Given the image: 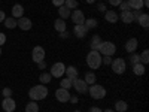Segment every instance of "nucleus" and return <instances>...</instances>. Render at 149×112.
<instances>
[{
    "instance_id": "obj_1",
    "label": "nucleus",
    "mask_w": 149,
    "mask_h": 112,
    "mask_svg": "<svg viewBox=\"0 0 149 112\" xmlns=\"http://www.w3.org/2000/svg\"><path fill=\"white\" fill-rule=\"evenodd\" d=\"M29 96H30L31 100H34V102L43 100V99H46V96H48V88H46V85L39 84V85L31 87V88L29 90Z\"/></svg>"
},
{
    "instance_id": "obj_2",
    "label": "nucleus",
    "mask_w": 149,
    "mask_h": 112,
    "mask_svg": "<svg viewBox=\"0 0 149 112\" xmlns=\"http://www.w3.org/2000/svg\"><path fill=\"white\" fill-rule=\"evenodd\" d=\"M86 64L90 69L95 70L102 66V54L98 51H90L86 54Z\"/></svg>"
},
{
    "instance_id": "obj_3",
    "label": "nucleus",
    "mask_w": 149,
    "mask_h": 112,
    "mask_svg": "<svg viewBox=\"0 0 149 112\" xmlns=\"http://www.w3.org/2000/svg\"><path fill=\"white\" fill-rule=\"evenodd\" d=\"M88 93L90 96L94 99V100H102V99L106 97V88L100 84H93L88 87Z\"/></svg>"
},
{
    "instance_id": "obj_4",
    "label": "nucleus",
    "mask_w": 149,
    "mask_h": 112,
    "mask_svg": "<svg viewBox=\"0 0 149 112\" xmlns=\"http://www.w3.org/2000/svg\"><path fill=\"white\" fill-rule=\"evenodd\" d=\"M98 52L102 55H107V57H112L115 52H116V45L110 41H103L102 42V46L98 49Z\"/></svg>"
},
{
    "instance_id": "obj_5",
    "label": "nucleus",
    "mask_w": 149,
    "mask_h": 112,
    "mask_svg": "<svg viewBox=\"0 0 149 112\" xmlns=\"http://www.w3.org/2000/svg\"><path fill=\"white\" fill-rule=\"evenodd\" d=\"M110 67L113 70V73L116 75H122L127 69V63L124 58H112V63H110Z\"/></svg>"
},
{
    "instance_id": "obj_6",
    "label": "nucleus",
    "mask_w": 149,
    "mask_h": 112,
    "mask_svg": "<svg viewBox=\"0 0 149 112\" xmlns=\"http://www.w3.org/2000/svg\"><path fill=\"white\" fill-rule=\"evenodd\" d=\"M72 87L74 90H76L79 94H85V93H88V84H86L84 79H81V78H76V79H73L72 81Z\"/></svg>"
},
{
    "instance_id": "obj_7",
    "label": "nucleus",
    "mask_w": 149,
    "mask_h": 112,
    "mask_svg": "<svg viewBox=\"0 0 149 112\" xmlns=\"http://www.w3.org/2000/svg\"><path fill=\"white\" fill-rule=\"evenodd\" d=\"M66 72V64L64 63H61V61H58V63H54L52 67H51V76L52 78H61L64 75Z\"/></svg>"
},
{
    "instance_id": "obj_8",
    "label": "nucleus",
    "mask_w": 149,
    "mask_h": 112,
    "mask_svg": "<svg viewBox=\"0 0 149 112\" xmlns=\"http://www.w3.org/2000/svg\"><path fill=\"white\" fill-rule=\"evenodd\" d=\"M31 58L33 61L37 64V63H40V61L45 60V48L40 46V45H37L33 48V51H31Z\"/></svg>"
},
{
    "instance_id": "obj_9",
    "label": "nucleus",
    "mask_w": 149,
    "mask_h": 112,
    "mask_svg": "<svg viewBox=\"0 0 149 112\" xmlns=\"http://www.w3.org/2000/svg\"><path fill=\"white\" fill-rule=\"evenodd\" d=\"M70 18H72V21H73L74 26L85 22V15H84V12H82L81 9H73V10L70 12Z\"/></svg>"
},
{
    "instance_id": "obj_10",
    "label": "nucleus",
    "mask_w": 149,
    "mask_h": 112,
    "mask_svg": "<svg viewBox=\"0 0 149 112\" xmlns=\"http://www.w3.org/2000/svg\"><path fill=\"white\" fill-rule=\"evenodd\" d=\"M17 27H19V29L24 30V32H29V30L33 27V22H31V20L27 18V17H21V18L17 20Z\"/></svg>"
},
{
    "instance_id": "obj_11",
    "label": "nucleus",
    "mask_w": 149,
    "mask_h": 112,
    "mask_svg": "<svg viewBox=\"0 0 149 112\" xmlns=\"http://www.w3.org/2000/svg\"><path fill=\"white\" fill-rule=\"evenodd\" d=\"M17 108V102L14 100L12 97H5L3 102H2V109L5 112H14Z\"/></svg>"
},
{
    "instance_id": "obj_12",
    "label": "nucleus",
    "mask_w": 149,
    "mask_h": 112,
    "mask_svg": "<svg viewBox=\"0 0 149 112\" xmlns=\"http://www.w3.org/2000/svg\"><path fill=\"white\" fill-rule=\"evenodd\" d=\"M55 99H57L58 102H61V103H67V102H69V99H70V93H69V90L58 88V90L55 91Z\"/></svg>"
},
{
    "instance_id": "obj_13",
    "label": "nucleus",
    "mask_w": 149,
    "mask_h": 112,
    "mask_svg": "<svg viewBox=\"0 0 149 112\" xmlns=\"http://www.w3.org/2000/svg\"><path fill=\"white\" fill-rule=\"evenodd\" d=\"M88 29L85 27V24H78V26H74L73 27V33H74V36L78 37V39H84V37L88 34Z\"/></svg>"
},
{
    "instance_id": "obj_14",
    "label": "nucleus",
    "mask_w": 149,
    "mask_h": 112,
    "mask_svg": "<svg viewBox=\"0 0 149 112\" xmlns=\"http://www.w3.org/2000/svg\"><path fill=\"white\" fill-rule=\"evenodd\" d=\"M137 46H139V41L136 39V37H130V39L125 42V51H127L128 54L136 52V49H137Z\"/></svg>"
},
{
    "instance_id": "obj_15",
    "label": "nucleus",
    "mask_w": 149,
    "mask_h": 112,
    "mask_svg": "<svg viewBox=\"0 0 149 112\" xmlns=\"http://www.w3.org/2000/svg\"><path fill=\"white\" fill-rule=\"evenodd\" d=\"M104 18H106V21H107V22H110V24H115V22H118L119 15L116 14V10H112V9H109V10H106V12H104Z\"/></svg>"
},
{
    "instance_id": "obj_16",
    "label": "nucleus",
    "mask_w": 149,
    "mask_h": 112,
    "mask_svg": "<svg viewBox=\"0 0 149 112\" xmlns=\"http://www.w3.org/2000/svg\"><path fill=\"white\" fill-rule=\"evenodd\" d=\"M64 75H67V78H69L70 81H73V79L79 78V70L74 67V66H66V72H64Z\"/></svg>"
},
{
    "instance_id": "obj_17",
    "label": "nucleus",
    "mask_w": 149,
    "mask_h": 112,
    "mask_svg": "<svg viewBox=\"0 0 149 112\" xmlns=\"http://www.w3.org/2000/svg\"><path fill=\"white\" fill-rule=\"evenodd\" d=\"M119 20L125 24H131L134 22V18H133V12L131 10H122L119 14Z\"/></svg>"
},
{
    "instance_id": "obj_18",
    "label": "nucleus",
    "mask_w": 149,
    "mask_h": 112,
    "mask_svg": "<svg viewBox=\"0 0 149 112\" xmlns=\"http://www.w3.org/2000/svg\"><path fill=\"white\" fill-rule=\"evenodd\" d=\"M102 37L98 36V34H94L93 36V39H91V42H90V48H91V51H98L100 49V46H102Z\"/></svg>"
},
{
    "instance_id": "obj_19",
    "label": "nucleus",
    "mask_w": 149,
    "mask_h": 112,
    "mask_svg": "<svg viewBox=\"0 0 149 112\" xmlns=\"http://www.w3.org/2000/svg\"><path fill=\"white\" fill-rule=\"evenodd\" d=\"M12 17H14L15 20H18V18L24 17V8H22V5L17 3V5L12 6Z\"/></svg>"
},
{
    "instance_id": "obj_20",
    "label": "nucleus",
    "mask_w": 149,
    "mask_h": 112,
    "mask_svg": "<svg viewBox=\"0 0 149 112\" xmlns=\"http://www.w3.org/2000/svg\"><path fill=\"white\" fill-rule=\"evenodd\" d=\"M54 29H55L58 33H63V32H66V29H67V24H66L64 20L57 18V20L54 21Z\"/></svg>"
},
{
    "instance_id": "obj_21",
    "label": "nucleus",
    "mask_w": 149,
    "mask_h": 112,
    "mask_svg": "<svg viewBox=\"0 0 149 112\" xmlns=\"http://www.w3.org/2000/svg\"><path fill=\"white\" fill-rule=\"evenodd\" d=\"M113 111L115 112H125V111H128V103L125 100H116L115 106H113Z\"/></svg>"
},
{
    "instance_id": "obj_22",
    "label": "nucleus",
    "mask_w": 149,
    "mask_h": 112,
    "mask_svg": "<svg viewBox=\"0 0 149 112\" xmlns=\"http://www.w3.org/2000/svg\"><path fill=\"white\" fill-rule=\"evenodd\" d=\"M145 72H146V67H145V64L140 63V61L133 64V73L136 75V76H142V75H145Z\"/></svg>"
},
{
    "instance_id": "obj_23",
    "label": "nucleus",
    "mask_w": 149,
    "mask_h": 112,
    "mask_svg": "<svg viewBox=\"0 0 149 112\" xmlns=\"http://www.w3.org/2000/svg\"><path fill=\"white\" fill-rule=\"evenodd\" d=\"M70 12H72V10H70V9H67L64 5L58 8V15H60V18H61V20H67V18L70 17Z\"/></svg>"
},
{
    "instance_id": "obj_24",
    "label": "nucleus",
    "mask_w": 149,
    "mask_h": 112,
    "mask_svg": "<svg viewBox=\"0 0 149 112\" xmlns=\"http://www.w3.org/2000/svg\"><path fill=\"white\" fill-rule=\"evenodd\" d=\"M84 81H85L86 84H88V85L95 84V81H97L95 73H94V72H86V73H85V78H84Z\"/></svg>"
},
{
    "instance_id": "obj_25",
    "label": "nucleus",
    "mask_w": 149,
    "mask_h": 112,
    "mask_svg": "<svg viewBox=\"0 0 149 112\" xmlns=\"http://www.w3.org/2000/svg\"><path fill=\"white\" fill-rule=\"evenodd\" d=\"M137 22L140 24L142 27H145V29H148L149 27V15L146 14V12H143V14L139 17V20H137Z\"/></svg>"
},
{
    "instance_id": "obj_26",
    "label": "nucleus",
    "mask_w": 149,
    "mask_h": 112,
    "mask_svg": "<svg viewBox=\"0 0 149 112\" xmlns=\"http://www.w3.org/2000/svg\"><path fill=\"white\" fill-rule=\"evenodd\" d=\"M128 5H130V9H142L143 8V0H127Z\"/></svg>"
},
{
    "instance_id": "obj_27",
    "label": "nucleus",
    "mask_w": 149,
    "mask_h": 112,
    "mask_svg": "<svg viewBox=\"0 0 149 112\" xmlns=\"http://www.w3.org/2000/svg\"><path fill=\"white\" fill-rule=\"evenodd\" d=\"M3 24H5L6 29H15L17 27V20L14 17H9V18H5Z\"/></svg>"
},
{
    "instance_id": "obj_28",
    "label": "nucleus",
    "mask_w": 149,
    "mask_h": 112,
    "mask_svg": "<svg viewBox=\"0 0 149 112\" xmlns=\"http://www.w3.org/2000/svg\"><path fill=\"white\" fill-rule=\"evenodd\" d=\"M84 24H85V27L88 29V30H93V29H95L98 26V21L95 18H88V20H85Z\"/></svg>"
},
{
    "instance_id": "obj_29",
    "label": "nucleus",
    "mask_w": 149,
    "mask_h": 112,
    "mask_svg": "<svg viewBox=\"0 0 149 112\" xmlns=\"http://www.w3.org/2000/svg\"><path fill=\"white\" fill-rule=\"evenodd\" d=\"M26 112H39V105H37V102L31 100L26 105Z\"/></svg>"
},
{
    "instance_id": "obj_30",
    "label": "nucleus",
    "mask_w": 149,
    "mask_h": 112,
    "mask_svg": "<svg viewBox=\"0 0 149 112\" xmlns=\"http://www.w3.org/2000/svg\"><path fill=\"white\" fill-rule=\"evenodd\" d=\"M51 79H52V76H51V73H48V72H43L40 76H39V81H40V84H43V85L49 84V82H51Z\"/></svg>"
},
{
    "instance_id": "obj_31",
    "label": "nucleus",
    "mask_w": 149,
    "mask_h": 112,
    "mask_svg": "<svg viewBox=\"0 0 149 112\" xmlns=\"http://www.w3.org/2000/svg\"><path fill=\"white\" fill-rule=\"evenodd\" d=\"M60 88H64V90H69L70 91V88H72V81L69 79V78H63L60 81Z\"/></svg>"
},
{
    "instance_id": "obj_32",
    "label": "nucleus",
    "mask_w": 149,
    "mask_h": 112,
    "mask_svg": "<svg viewBox=\"0 0 149 112\" xmlns=\"http://www.w3.org/2000/svg\"><path fill=\"white\" fill-rule=\"evenodd\" d=\"M78 0H66L64 2V6L67 8V9H70V10H73V9H76L78 8Z\"/></svg>"
},
{
    "instance_id": "obj_33",
    "label": "nucleus",
    "mask_w": 149,
    "mask_h": 112,
    "mask_svg": "<svg viewBox=\"0 0 149 112\" xmlns=\"http://www.w3.org/2000/svg\"><path fill=\"white\" fill-rule=\"evenodd\" d=\"M128 60H130V63L133 66V64H136V63H139V61H140V55L136 54V52H131V55L128 57Z\"/></svg>"
},
{
    "instance_id": "obj_34",
    "label": "nucleus",
    "mask_w": 149,
    "mask_h": 112,
    "mask_svg": "<svg viewBox=\"0 0 149 112\" xmlns=\"http://www.w3.org/2000/svg\"><path fill=\"white\" fill-rule=\"evenodd\" d=\"M148 61H149V51L145 49V51L142 52V55H140V63L142 64H148Z\"/></svg>"
},
{
    "instance_id": "obj_35",
    "label": "nucleus",
    "mask_w": 149,
    "mask_h": 112,
    "mask_svg": "<svg viewBox=\"0 0 149 112\" xmlns=\"http://www.w3.org/2000/svg\"><path fill=\"white\" fill-rule=\"evenodd\" d=\"M119 10L122 12V10H130V5H128V2H127V0H122V2L119 3Z\"/></svg>"
},
{
    "instance_id": "obj_36",
    "label": "nucleus",
    "mask_w": 149,
    "mask_h": 112,
    "mask_svg": "<svg viewBox=\"0 0 149 112\" xmlns=\"http://www.w3.org/2000/svg\"><path fill=\"white\" fill-rule=\"evenodd\" d=\"M2 94H3V97H12V90L9 88V87H5V88L2 90Z\"/></svg>"
},
{
    "instance_id": "obj_37",
    "label": "nucleus",
    "mask_w": 149,
    "mask_h": 112,
    "mask_svg": "<svg viewBox=\"0 0 149 112\" xmlns=\"http://www.w3.org/2000/svg\"><path fill=\"white\" fill-rule=\"evenodd\" d=\"M97 10H98V12H103V14H104V12L107 10V8H106L104 2H100V3H97Z\"/></svg>"
},
{
    "instance_id": "obj_38",
    "label": "nucleus",
    "mask_w": 149,
    "mask_h": 112,
    "mask_svg": "<svg viewBox=\"0 0 149 112\" xmlns=\"http://www.w3.org/2000/svg\"><path fill=\"white\" fill-rule=\"evenodd\" d=\"M131 12H133V18H134V21H137V20H139V17L143 14L142 9H136V10H131Z\"/></svg>"
},
{
    "instance_id": "obj_39",
    "label": "nucleus",
    "mask_w": 149,
    "mask_h": 112,
    "mask_svg": "<svg viewBox=\"0 0 149 112\" xmlns=\"http://www.w3.org/2000/svg\"><path fill=\"white\" fill-rule=\"evenodd\" d=\"M109 64L110 66V63H112V57H107V55H102V64Z\"/></svg>"
},
{
    "instance_id": "obj_40",
    "label": "nucleus",
    "mask_w": 149,
    "mask_h": 112,
    "mask_svg": "<svg viewBox=\"0 0 149 112\" xmlns=\"http://www.w3.org/2000/svg\"><path fill=\"white\" fill-rule=\"evenodd\" d=\"M51 2H52V5H54V6L60 8V6H63V5H64L66 0H51Z\"/></svg>"
},
{
    "instance_id": "obj_41",
    "label": "nucleus",
    "mask_w": 149,
    "mask_h": 112,
    "mask_svg": "<svg viewBox=\"0 0 149 112\" xmlns=\"http://www.w3.org/2000/svg\"><path fill=\"white\" fill-rule=\"evenodd\" d=\"M5 42H6V34L5 33H0V46L5 45Z\"/></svg>"
},
{
    "instance_id": "obj_42",
    "label": "nucleus",
    "mask_w": 149,
    "mask_h": 112,
    "mask_svg": "<svg viewBox=\"0 0 149 112\" xmlns=\"http://www.w3.org/2000/svg\"><path fill=\"white\" fill-rule=\"evenodd\" d=\"M121 2H122V0H109V3H110L112 6H116V8L119 6V3H121Z\"/></svg>"
},
{
    "instance_id": "obj_43",
    "label": "nucleus",
    "mask_w": 149,
    "mask_h": 112,
    "mask_svg": "<svg viewBox=\"0 0 149 112\" xmlns=\"http://www.w3.org/2000/svg\"><path fill=\"white\" fill-rule=\"evenodd\" d=\"M69 102H70V103H73V105H74V103H78V96H72V94H70Z\"/></svg>"
},
{
    "instance_id": "obj_44",
    "label": "nucleus",
    "mask_w": 149,
    "mask_h": 112,
    "mask_svg": "<svg viewBox=\"0 0 149 112\" xmlns=\"http://www.w3.org/2000/svg\"><path fill=\"white\" fill-rule=\"evenodd\" d=\"M37 67H39L40 70H45V69H46V63H45V60H43V61H40V63H37Z\"/></svg>"
},
{
    "instance_id": "obj_45",
    "label": "nucleus",
    "mask_w": 149,
    "mask_h": 112,
    "mask_svg": "<svg viewBox=\"0 0 149 112\" xmlns=\"http://www.w3.org/2000/svg\"><path fill=\"white\" fill-rule=\"evenodd\" d=\"M88 112H103L100 108H97V106H94V108H90V111Z\"/></svg>"
},
{
    "instance_id": "obj_46",
    "label": "nucleus",
    "mask_w": 149,
    "mask_h": 112,
    "mask_svg": "<svg viewBox=\"0 0 149 112\" xmlns=\"http://www.w3.org/2000/svg\"><path fill=\"white\" fill-rule=\"evenodd\" d=\"M5 18H6L5 12H3V10H0V22H3V21H5Z\"/></svg>"
},
{
    "instance_id": "obj_47",
    "label": "nucleus",
    "mask_w": 149,
    "mask_h": 112,
    "mask_svg": "<svg viewBox=\"0 0 149 112\" xmlns=\"http://www.w3.org/2000/svg\"><path fill=\"white\" fill-rule=\"evenodd\" d=\"M85 2H86V3H88V5H94V3L97 2V0H85Z\"/></svg>"
},
{
    "instance_id": "obj_48",
    "label": "nucleus",
    "mask_w": 149,
    "mask_h": 112,
    "mask_svg": "<svg viewBox=\"0 0 149 112\" xmlns=\"http://www.w3.org/2000/svg\"><path fill=\"white\" fill-rule=\"evenodd\" d=\"M60 36H61V37H67V33H66V32H63V33H60Z\"/></svg>"
},
{
    "instance_id": "obj_49",
    "label": "nucleus",
    "mask_w": 149,
    "mask_h": 112,
    "mask_svg": "<svg viewBox=\"0 0 149 112\" xmlns=\"http://www.w3.org/2000/svg\"><path fill=\"white\" fill-rule=\"evenodd\" d=\"M103 112H115V111H113V109H104Z\"/></svg>"
},
{
    "instance_id": "obj_50",
    "label": "nucleus",
    "mask_w": 149,
    "mask_h": 112,
    "mask_svg": "<svg viewBox=\"0 0 149 112\" xmlns=\"http://www.w3.org/2000/svg\"><path fill=\"white\" fill-rule=\"evenodd\" d=\"M0 57H2V46H0Z\"/></svg>"
},
{
    "instance_id": "obj_51",
    "label": "nucleus",
    "mask_w": 149,
    "mask_h": 112,
    "mask_svg": "<svg viewBox=\"0 0 149 112\" xmlns=\"http://www.w3.org/2000/svg\"><path fill=\"white\" fill-rule=\"evenodd\" d=\"M73 112H81V111H78V109H76V111H73Z\"/></svg>"
},
{
    "instance_id": "obj_52",
    "label": "nucleus",
    "mask_w": 149,
    "mask_h": 112,
    "mask_svg": "<svg viewBox=\"0 0 149 112\" xmlns=\"http://www.w3.org/2000/svg\"><path fill=\"white\" fill-rule=\"evenodd\" d=\"M98 2H104V0H98Z\"/></svg>"
}]
</instances>
